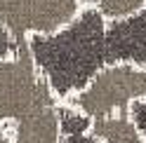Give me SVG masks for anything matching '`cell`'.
I'll return each mask as SVG.
<instances>
[{
  "mask_svg": "<svg viewBox=\"0 0 146 143\" xmlns=\"http://www.w3.org/2000/svg\"><path fill=\"white\" fill-rule=\"evenodd\" d=\"M57 99L35 68L26 40L17 42L10 56H0V124H10L38 103Z\"/></svg>",
  "mask_w": 146,
  "mask_h": 143,
  "instance_id": "3",
  "label": "cell"
},
{
  "mask_svg": "<svg viewBox=\"0 0 146 143\" xmlns=\"http://www.w3.org/2000/svg\"><path fill=\"white\" fill-rule=\"evenodd\" d=\"M127 117L134 124V129L141 134V138L146 141V99H134L127 106Z\"/></svg>",
  "mask_w": 146,
  "mask_h": 143,
  "instance_id": "7",
  "label": "cell"
},
{
  "mask_svg": "<svg viewBox=\"0 0 146 143\" xmlns=\"http://www.w3.org/2000/svg\"><path fill=\"white\" fill-rule=\"evenodd\" d=\"M134 99H146V66L108 64L90 80L83 92L66 99V103L97 120L127 113V106Z\"/></svg>",
  "mask_w": 146,
  "mask_h": 143,
  "instance_id": "2",
  "label": "cell"
},
{
  "mask_svg": "<svg viewBox=\"0 0 146 143\" xmlns=\"http://www.w3.org/2000/svg\"><path fill=\"white\" fill-rule=\"evenodd\" d=\"M144 143H146V141H144Z\"/></svg>",
  "mask_w": 146,
  "mask_h": 143,
  "instance_id": "10",
  "label": "cell"
},
{
  "mask_svg": "<svg viewBox=\"0 0 146 143\" xmlns=\"http://www.w3.org/2000/svg\"><path fill=\"white\" fill-rule=\"evenodd\" d=\"M78 0H0V26L14 42L47 35L66 26L80 10Z\"/></svg>",
  "mask_w": 146,
  "mask_h": 143,
  "instance_id": "4",
  "label": "cell"
},
{
  "mask_svg": "<svg viewBox=\"0 0 146 143\" xmlns=\"http://www.w3.org/2000/svg\"><path fill=\"white\" fill-rule=\"evenodd\" d=\"M80 5H94V0H78Z\"/></svg>",
  "mask_w": 146,
  "mask_h": 143,
  "instance_id": "9",
  "label": "cell"
},
{
  "mask_svg": "<svg viewBox=\"0 0 146 143\" xmlns=\"http://www.w3.org/2000/svg\"><path fill=\"white\" fill-rule=\"evenodd\" d=\"M106 24L94 5H83L59 31L26 38L35 68L59 101L83 92L106 66Z\"/></svg>",
  "mask_w": 146,
  "mask_h": 143,
  "instance_id": "1",
  "label": "cell"
},
{
  "mask_svg": "<svg viewBox=\"0 0 146 143\" xmlns=\"http://www.w3.org/2000/svg\"><path fill=\"white\" fill-rule=\"evenodd\" d=\"M59 143H106V141L94 136L92 131H78V134H66V136H61Z\"/></svg>",
  "mask_w": 146,
  "mask_h": 143,
  "instance_id": "8",
  "label": "cell"
},
{
  "mask_svg": "<svg viewBox=\"0 0 146 143\" xmlns=\"http://www.w3.org/2000/svg\"><path fill=\"white\" fill-rule=\"evenodd\" d=\"M146 66V5L137 14L106 24V66Z\"/></svg>",
  "mask_w": 146,
  "mask_h": 143,
  "instance_id": "5",
  "label": "cell"
},
{
  "mask_svg": "<svg viewBox=\"0 0 146 143\" xmlns=\"http://www.w3.org/2000/svg\"><path fill=\"white\" fill-rule=\"evenodd\" d=\"M146 0H94V7L106 21H120L141 10Z\"/></svg>",
  "mask_w": 146,
  "mask_h": 143,
  "instance_id": "6",
  "label": "cell"
}]
</instances>
